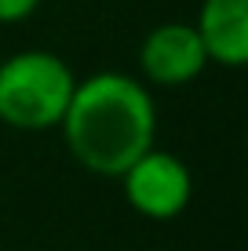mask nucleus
<instances>
[{
	"instance_id": "obj_4",
	"label": "nucleus",
	"mask_w": 248,
	"mask_h": 251,
	"mask_svg": "<svg viewBox=\"0 0 248 251\" xmlns=\"http://www.w3.org/2000/svg\"><path fill=\"white\" fill-rule=\"evenodd\" d=\"M208 55L193 22H161L139 44V73L146 88H186L204 73Z\"/></svg>"
},
{
	"instance_id": "obj_5",
	"label": "nucleus",
	"mask_w": 248,
	"mask_h": 251,
	"mask_svg": "<svg viewBox=\"0 0 248 251\" xmlns=\"http://www.w3.org/2000/svg\"><path fill=\"white\" fill-rule=\"evenodd\" d=\"M208 62L241 69L248 62V0H201L193 19Z\"/></svg>"
},
{
	"instance_id": "obj_3",
	"label": "nucleus",
	"mask_w": 248,
	"mask_h": 251,
	"mask_svg": "<svg viewBox=\"0 0 248 251\" xmlns=\"http://www.w3.org/2000/svg\"><path fill=\"white\" fill-rule=\"evenodd\" d=\"M117 182L124 189L128 207L153 222L179 219L193 197V175L183 164V157L157 150V146H150L142 157H135Z\"/></svg>"
},
{
	"instance_id": "obj_1",
	"label": "nucleus",
	"mask_w": 248,
	"mask_h": 251,
	"mask_svg": "<svg viewBox=\"0 0 248 251\" xmlns=\"http://www.w3.org/2000/svg\"><path fill=\"white\" fill-rule=\"evenodd\" d=\"M62 142L84 171L121 178L157 138V106L142 80L121 69L77 76L62 120Z\"/></svg>"
},
{
	"instance_id": "obj_2",
	"label": "nucleus",
	"mask_w": 248,
	"mask_h": 251,
	"mask_svg": "<svg viewBox=\"0 0 248 251\" xmlns=\"http://www.w3.org/2000/svg\"><path fill=\"white\" fill-rule=\"evenodd\" d=\"M77 73L62 55L44 48L15 51L0 62V124L15 131H48L58 127Z\"/></svg>"
},
{
	"instance_id": "obj_6",
	"label": "nucleus",
	"mask_w": 248,
	"mask_h": 251,
	"mask_svg": "<svg viewBox=\"0 0 248 251\" xmlns=\"http://www.w3.org/2000/svg\"><path fill=\"white\" fill-rule=\"evenodd\" d=\"M40 0H0V25L26 22L29 15H37Z\"/></svg>"
}]
</instances>
